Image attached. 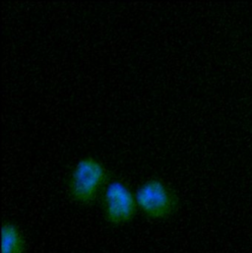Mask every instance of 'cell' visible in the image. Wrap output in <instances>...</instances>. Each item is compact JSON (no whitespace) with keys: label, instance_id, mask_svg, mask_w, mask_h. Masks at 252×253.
I'll use <instances>...</instances> for the list:
<instances>
[{"label":"cell","instance_id":"7a4b0ae2","mask_svg":"<svg viewBox=\"0 0 252 253\" xmlns=\"http://www.w3.org/2000/svg\"><path fill=\"white\" fill-rule=\"evenodd\" d=\"M138 211L152 221H165L177 211L179 199L176 192L160 178H149L135 191Z\"/></svg>","mask_w":252,"mask_h":253},{"label":"cell","instance_id":"277c9868","mask_svg":"<svg viewBox=\"0 0 252 253\" xmlns=\"http://www.w3.org/2000/svg\"><path fill=\"white\" fill-rule=\"evenodd\" d=\"M26 253L27 240L21 228L14 222H4L1 228V253Z\"/></svg>","mask_w":252,"mask_h":253},{"label":"cell","instance_id":"3957f363","mask_svg":"<svg viewBox=\"0 0 252 253\" xmlns=\"http://www.w3.org/2000/svg\"><path fill=\"white\" fill-rule=\"evenodd\" d=\"M101 198L104 217L113 226L131 223L138 213L135 192L122 180H111Z\"/></svg>","mask_w":252,"mask_h":253},{"label":"cell","instance_id":"6da1fadb","mask_svg":"<svg viewBox=\"0 0 252 253\" xmlns=\"http://www.w3.org/2000/svg\"><path fill=\"white\" fill-rule=\"evenodd\" d=\"M111 180L104 163L92 156L83 157L76 162L68 175L67 192L74 202L88 206L102 196Z\"/></svg>","mask_w":252,"mask_h":253}]
</instances>
